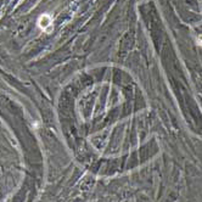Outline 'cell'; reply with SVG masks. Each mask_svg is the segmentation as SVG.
I'll list each match as a JSON object with an SVG mask.
<instances>
[{"label": "cell", "instance_id": "cell-1", "mask_svg": "<svg viewBox=\"0 0 202 202\" xmlns=\"http://www.w3.org/2000/svg\"><path fill=\"white\" fill-rule=\"evenodd\" d=\"M51 23H52V20H51V17L49 15H43L38 20V26L42 29H44L45 32H49L51 29Z\"/></svg>", "mask_w": 202, "mask_h": 202}]
</instances>
